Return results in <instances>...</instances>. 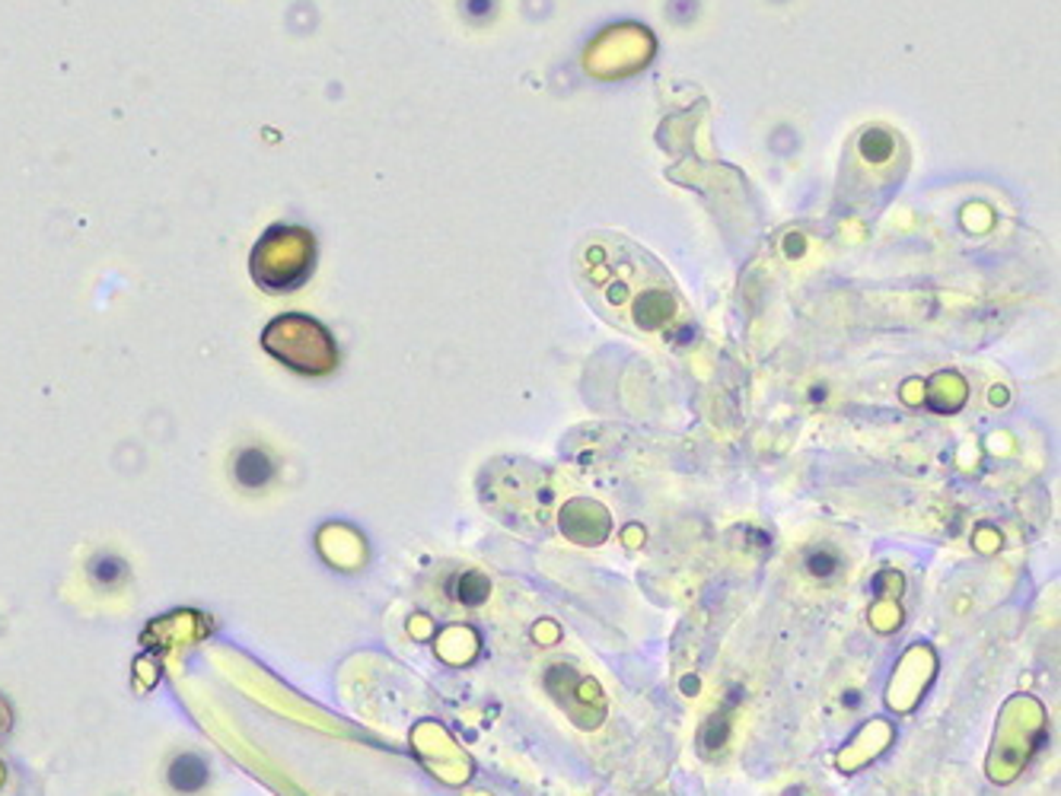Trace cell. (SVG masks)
I'll list each match as a JSON object with an SVG mask.
<instances>
[{
  "instance_id": "cell-5",
  "label": "cell",
  "mask_w": 1061,
  "mask_h": 796,
  "mask_svg": "<svg viewBox=\"0 0 1061 796\" xmlns=\"http://www.w3.org/2000/svg\"><path fill=\"white\" fill-rule=\"evenodd\" d=\"M90 573H93L97 583L115 586V583H122L128 577V564L122 561V558H115V555H99L97 561L90 564Z\"/></svg>"
},
{
  "instance_id": "cell-2",
  "label": "cell",
  "mask_w": 1061,
  "mask_h": 796,
  "mask_svg": "<svg viewBox=\"0 0 1061 796\" xmlns=\"http://www.w3.org/2000/svg\"><path fill=\"white\" fill-rule=\"evenodd\" d=\"M931 675H934V656H927L924 666L918 662V672H909V666L902 659V666L896 669L893 685H889V704L899 710H909L918 702V695L924 692V685L931 682Z\"/></svg>"
},
{
  "instance_id": "cell-3",
  "label": "cell",
  "mask_w": 1061,
  "mask_h": 796,
  "mask_svg": "<svg viewBox=\"0 0 1061 796\" xmlns=\"http://www.w3.org/2000/svg\"><path fill=\"white\" fill-rule=\"evenodd\" d=\"M211 781V771H207V761L194 751H182L173 758L169 765V787L176 794H201Z\"/></svg>"
},
{
  "instance_id": "cell-4",
  "label": "cell",
  "mask_w": 1061,
  "mask_h": 796,
  "mask_svg": "<svg viewBox=\"0 0 1061 796\" xmlns=\"http://www.w3.org/2000/svg\"><path fill=\"white\" fill-rule=\"evenodd\" d=\"M233 471H237V481L242 488H265L271 478H275V463L262 453V450H242L233 463Z\"/></svg>"
},
{
  "instance_id": "cell-1",
  "label": "cell",
  "mask_w": 1061,
  "mask_h": 796,
  "mask_svg": "<svg viewBox=\"0 0 1061 796\" xmlns=\"http://www.w3.org/2000/svg\"><path fill=\"white\" fill-rule=\"evenodd\" d=\"M578 278L612 323L634 331L657 334L682 319V296L667 268L622 236H590L578 249Z\"/></svg>"
}]
</instances>
